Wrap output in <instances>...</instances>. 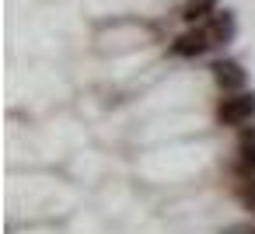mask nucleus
Returning <instances> with one entry per match:
<instances>
[{
  "label": "nucleus",
  "instance_id": "f257e3e1",
  "mask_svg": "<svg viewBox=\"0 0 255 234\" xmlns=\"http://www.w3.org/2000/svg\"><path fill=\"white\" fill-rule=\"evenodd\" d=\"M217 116H220L224 126H241V122H248V119L255 116V95H227V98L220 102Z\"/></svg>",
  "mask_w": 255,
  "mask_h": 234
},
{
  "label": "nucleus",
  "instance_id": "f03ea898",
  "mask_svg": "<svg viewBox=\"0 0 255 234\" xmlns=\"http://www.w3.org/2000/svg\"><path fill=\"white\" fill-rule=\"evenodd\" d=\"M213 77H217V84H220L224 91H238V88L245 84V70H241L234 60H220V63H213Z\"/></svg>",
  "mask_w": 255,
  "mask_h": 234
},
{
  "label": "nucleus",
  "instance_id": "7ed1b4c3",
  "mask_svg": "<svg viewBox=\"0 0 255 234\" xmlns=\"http://www.w3.org/2000/svg\"><path fill=\"white\" fill-rule=\"evenodd\" d=\"M203 32H206V39H210V46H220V42H227L231 35H234V18L224 11V14H213L206 25H203Z\"/></svg>",
  "mask_w": 255,
  "mask_h": 234
},
{
  "label": "nucleus",
  "instance_id": "20e7f679",
  "mask_svg": "<svg viewBox=\"0 0 255 234\" xmlns=\"http://www.w3.org/2000/svg\"><path fill=\"white\" fill-rule=\"evenodd\" d=\"M206 49H210V39H206L203 28L185 32V35L175 39V53H178V56H199V53H206Z\"/></svg>",
  "mask_w": 255,
  "mask_h": 234
},
{
  "label": "nucleus",
  "instance_id": "39448f33",
  "mask_svg": "<svg viewBox=\"0 0 255 234\" xmlns=\"http://www.w3.org/2000/svg\"><path fill=\"white\" fill-rule=\"evenodd\" d=\"M213 4H217V0H189V4H185V21H203V18H210Z\"/></svg>",
  "mask_w": 255,
  "mask_h": 234
},
{
  "label": "nucleus",
  "instance_id": "423d86ee",
  "mask_svg": "<svg viewBox=\"0 0 255 234\" xmlns=\"http://www.w3.org/2000/svg\"><path fill=\"white\" fill-rule=\"evenodd\" d=\"M227 234H255V227H248V224H238V227H231Z\"/></svg>",
  "mask_w": 255,
  "mask_h": 234
},
{
  "label": "nucleus",
  "instance_id": "0eeeda50",
  "mask_svg": "<svg viewBox=\"0 0 255 234\" xmlns=\"http://www.w3.org/2000/svg\"><path fill=\"white\" fill-rule=\"evenodd\" d=\"M245 199H248V206H252V210H255V182H252V185H248V189H245Z\"/></svg>",
  "mask_w": 255,
  "mask_h": 234
}]
</instances>
